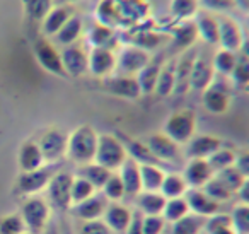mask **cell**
<instances>
[{
    "label": "cell",
    "mask_w": 249,
    "mask_h": 234,
    "mask_svg": "<svg viewBox=\"0 0 249 234\" xmlns=\"http://www.w3.org/2000/svg\"><path fill=\"white\" fill-rule=\"evenodd\" d=\"M97 138H99V135L90 125L77 127L69 135V142H67V156H69L70 161L77 162L80 166L92 162L94 157H96Z\"/></svg>",
    "instance_id": "6da1fadb"
},
{
    "label": "cell",
    "mask_w": 249,
    "mask_h": 234,
    "mask_svg": "<svg viewBox=\"0 0 249 234\" xmlns=\"http://www.w3.org/2000/svg\"><path fill=\"white\" fill-rule=\"evenodd\" d=\"M128 159L126 154V147L121 142L120 137L111 134H103L97 138V149H96V157L94 162L104 166L109 171H116L121 168L124 161Z\"/></svg>",
    "instance_id": "7a4b0ae2"
},
{
    "label": "cell",
    "mask_w": 249,
    "mask_h": 234,
    "mask_svg": "<svg viewBox=\"0 0 249 234\" xmlns=\"http://www.w3.org/2000/svg\"><path fill=\"white\" fill-rule=\"evenodd\" d=\"M195 132H196V118L188 110L176 111L164 123V134L179 145L188 144L195 137Z\"/></svg>",
    "instance_id": "3957f363"
},
{
    "label": "cell",
    "mask_w": 249,
    "mask_h": 234,
    "mask_svg": "<svg viewBox=\"0 0 249 234\" xmlns=\"http://www.w3.org/2000/svg\"><path fill=\"white\" fill-rule=\"evenodd\" d=\"M72 183L73 175L69 171H56L50 179L46 192H48L50 203L55 209L69 210L72 207Z\"/></svg>",
    "instance_id": "277c9868"
},
{
    "label": "cell",
    "mask_w": 249,
    "mask_h": 234,
    "mask_svg": "<svg viewBox=\"0 0 249 234\" xmlns=\"http://www.w3.org/2000/svg\"><path fill=\"white\" fill-rule=\"evenodd\" d=\"M58 171V162L55 164H46L41 168L35 169V171L21 173L16 183V190L21 195H33V193L41 192L43 188H46L50 183V179L53 178V175Z\"/></svg>",
    "instance_id": "5b68a950"
},
{
    "label": "cell",
    "mask_w": 249,
    "mask_h": 234,
    "mask_svg": "<svg viewBox=\"0 0 249 234\" xmlns=\"http://www.w3.org/2000/svg\"><path fill=\"white\" fill-rule=\"evenodd\" d=\"M21 217L26 224V229L31 234H39L45 229L50 217V207L43 198L31 196L24 202L21 209Z\"/></svg>",
    "instance_id": "8992f818"
},
{
    "label": "cell",
    "mask_w": 249,
    "mask_h": 234,
    "mask_svg": "<svg viewBox=\"0 0 249 234\" xmlns=\"http://www.w3.org/2000/svg\"><path fill=\"white\" fill-rule=\"evenodd\" d=\"M67 142H69V135H65L58 128H50L41 135L38 145L46 164L60 162V159L67 154Z\"/></svg>",
    "instance_id": "52a82bcc"
},
{
    "label": "cell",
    "mask_w": 249,
    "mask_h": 234,
    "mask_svg": "<svg viewBox=\"0 0 249 234\" xmlns=\"http://www.w3.org/2000/svg\"><path fill=\"white\" fill-rule=\"evenodd\" d=\"M150 62L149 52L135 45L124 46L116 55V69L123 76H137Z\"/></svg>",
    "instance_id": "ba28073f"
},
{
    "label": "cell",
    "mask_w": 249,
    "mask_h": 234,
    "mask_svg": "<svg viewBox=\"0 0 249 234\" xmlns=\"http://www.w3.org/2000/svg\"><path fill=\"white\" fill-rule=\"evenodd\" d=\"M35 57L46 72L53 74V76L67 77L62 63V55H60V52L52 41H48L45 38L38 39L35 43Z\"/></svg>",
    "instance_id": "9c48e42d"
},
{
    "label": "cell",
    "mask_w": 249,
    "mask_h": 234,
    "mask_svg": "<svg viewBox=\"0 0 249 234\" xmlns=\"http://www.w3.org/2000/svg\"><path fill=\"white\" fill-rule=\"evenodd\" d=\"M60 55H62V63L67 76L82 77L84 74L89 72V53L80 45L73 43V45L63 46Z\"/></svg>",
    "instance_id": "30bf717a"
},
{
    "label": "cell",
    "mask_w": 249,
    "mask_h": 234,
    "mask_svg": "<svg viewBox=\"0 0 249 234\" xmlns=\"http://www.w3.org/2000/svg\"><path fill=\"white\" fill-rule=\"evenodd\" d=\"M244 38L246 36L237 21H234L229 16L218 18V45H220V48L239 53Z\"/></svg>",
    "instance_id": "8fae6325"
},
{
    "label": "cell",
    "mask_w": 249,
    "mask_h": 234,
    "mask_svg": "<svg viewBox=\"0 0 249 234\" xmlns=\"http://www.w3.org/2000/svg\"><path fill=\"white\" fill-rule=\"evenodd\" d=\"M145 144L149 145L152 154L156 156L160 162H164V164H167V162H179L181 156H183L179 144H176L173 138L167 137L164 132L162 134L150 135Z\"/></svg>",
    "instance_id": "7c38bea8"
},
{
    "label": "cell",
    "mask_w": 249,
    "mask_h": 234,
    "mask_svg": "<svg viewBox=\"0 0 249 234\" xmlns=\"http://www.w3.org/2000/svg\"><path fill=\"white\" fill-rule=\"evenodd\" d=\"M104 89L109 94H114L118 98H123V99H139L142 96V91L137 82L135 76H109L104 79Z\"/></svg>",
    "instance_id": "4fadbf2b"
},
{
    "label": "cell",
    "mask_w": 249,
    "mask_h": 234,
    "mask_svg": "<svg viewBox=\"0 0 249 234\" xmlns=\"http://www.w3.org/2000/svg\"><path fill=\"white\" fill-rule=\"evenodd\" d=\"M116 70V53L107 48H90L89 52V72L94 77H106L113 76Z\"/></svg>",
    "instance_id": "5bb4252c"
},
{
    "label": "cell",
    "mask_w": 249,
    "mask_h": 234,
    "mask_svg": "<svg viewBox=\"0 0 249 234\" xmlns=\"http://www.w3.org/2000/svg\"><path fill=\"white\" fill-rule=\"evenodd\" d=\"M213 80H215V70L213 65H212V58L205 55H198L193 63V69H191L190 89L203 93L205 89H208L212 86Z\"/></svg>",
    "instance_id": "9a60e30c"
},
{
    "label": "cell",
    "mask_w": 249,
    "mask_h": 234,
    "mask_svg": "<svg viewBox=\"0 0 249 234\" xmlns=\"http://www.w3.org/2000/svg\"><path fill=\"white\" fill-rule=\"evenodd\" d=\"M184 198L190 207V212L198 214V215L212 217L220 210V203L215 202L212 196H208L203 192V188H188L184 193Z\"/></svg>",
    "instance_id": "2e32d148"
},
{
    "label": "cell",
    "mask_w": 249,
    "mask_h": 234,
    "mask_svg": "<svg viewBox=\"0 0 249 234\" xmlns=\"http://www.w3.org/2000/svg\"><path fill=\"white\" fill-rule=\"evenodd\" d=\"M222 140L215 135H195L186 144V157L188 159H208L217 149L222 147Z\"/></svg>",
    "instance_id": "e0dca14e"
},
{
    "label": "cell",
    "mask_w": 249,
    "mask_h": 234,
    "mask_svg": "<svg viewBox=\"0 0 249 234\" xmlns=\"http://www.w3.org/2000/svg\"><path fill=\"white\" fill-rule=\"evenodd\" d=\"M203 106L207 108V111L213 115H222L229 110V104H231V94H229L227 87H222L218 82H212V86L208 89L203 91Z\"/></svg>",
    "instance_id": "ac0fdd59"
},
{
    "label": "cell",
    "mask_w": 249,
    "mask_h": 234,
    "mask_svg": "<svg viewBox=\"0 0 249 234\" xmlns=\"http://www.w3.org/2000/svg\"><path fill=\"white\" fill-rule=\"evenodd\" d=\"M213 176L210 164L207 159H190L184 166L183 178L190 188H203L205 183Z\"/></svg>",
    "instance_id": "d6986e66"
},
{
    "label": "cell",
    "mask_w": 249,
    "mask_h": 234,
    "mask_svg": "<svg viewBox=\"0 0 249 234\" xmlns=\"http://www.w3.org/2000/svg\"><path fill=\"white\" fill-rule=\"evenodd\" d=\"M196 57L198 52L193 46V48L181 53V57L176 60V87H174L176 94H184L190 89V76Z\"/></svg>",
    "instance_id": "ffe728a7"
},
{
    "label": "cell",
    "mask_w": 249,
    "mask_h": 234,
    "mask_svg": "<svg viewBox=\"0 0 249 234\" xmlns=\"http://www.w3.org/2000/svg\"><path fill=\"white\" fill-rule=\"evenodd\" d=\"M107 207V198L101 193H94L92 196H89L87 200L80 203L72 205V212L75 214L79 219L82 220H96L101 215H104V210Z\"/></svg>",
    "instance_id": "44dd1931"
},
{
    "label": "cell",
    "mask_w": 249,
    "mask_h": 234,
    "mask_svg": "<svg viewBox=\"0 0 249 234\" xmlns=\"http://www.w3.org/2000/svg\"><path fill=\"white\" fill-rule=\"evenodd\" d=\"M171 39H173V46L179 52H186V50L193 48L195 41L198 39L196 24H195L193 19L178 22L171 29Z\"/></svg>",
    "instance_id": "7402d4cb"
},
{
    "label": "cell",
    "mask_w": 249,
    "mask_h": 234,
    "mask_svg": "<svg viewBox=\"0 0 249 234\" xmlns=\"http://www.w3.org/2000/svg\"><path fill=\"white\" fill-rule=\"evenodd\" d=\"M193 21L196 24L198 38L203 39L207 45H218V18L213 16V12L198 11Z\"/></svg>",
    "instance_id": "603a6c76"
},
{
    "label": "cell",
    "mask_w": 249,
    "mask_h": 234,
    "mask_svg": "<svg viewBox=\"0 0 249 234\" xmlns=\"http://www.w3.org/2000/svg\"><path fill=\"white\" fill-rule=\"evenodd\" d=\"M120 178L124 186V195L137 196L142 192V178H140V164L128 157L120 168Z\"/></svg>",
    "instance_id": "cb8c5ba5"
},
{
    "label": "cell",
    "mask_w": 249,
    "mask_h": 234,
    "mask_svg": "<svg viewBox=\"0 0 249 234\" xmlns=\"http://www.w3.org/2000/svg\"><path fill=\"white\" fill-rule=\"evenodd\" d=\"M18 162H19V168H21V173L35 171V169L45 166V157H43L38 142H33V140L24 142L21 145V149H19Z\"/></svg>",
    "instance_id": "d4e9b609"
},
{
    "label": "cell",
    "mask_w": 249,
    "mask_h": 234,
    "mask_svg": "<svg viewBox=\"0 0 249 234\" xmlns=\"http://www.w3.org/2000/svg\"><path fill=\"white\" fill-rule=\"evenodd\" d=\"M132 214L133 212L128 207L120 205L116 202L107 203L106 210H104V222L114 233H124L126 227H128L130 220H132Z\"/></svg>",
    "instance_id": "484cf974"
},
{
    "label": "cell",
    "mask_w": 249,
    "mask_h": 234,
    "mask_svg": "<svg viewBox=\"0 0 249 234\" xmlns=\"http://www.w3.org/2000/svg\"><path fill=\"white\" fill-rule=\"evenodd\" d=\"M120 138L124 144V147H126L128 157H132L133 161H137L139 164H156V166H160V168L166 166L152 154V151H150L145 142L135 140V138H126V137H120Z\"/></svg>",
    "instance_id": "4316f807"
},
{
    "label": "cell",
    "mask_w": 249,
    "mask_h": 234,
    "mask_svg": "<svg viewBox=\"0 0 249 234\" xmlns=\"http://www.w3.org/2000/svg\"><path fill=\"white\" fill-rule=\"evenodd\" d=\"M121 18L124 22H142L149 18L150 5L147 0H118Z\"/></svg>",
    "instance_id": "83f0119b"
},
{
    "label": "cell",
    "mask_w": 249,
    "mask_h": 234,
    "mask_svg": "<svg viewBox=\"0 0 249 234\" xmlns=\"http://www.w3.org/2000/svg\"><path fill=\"white\" fill-rule=\"evenodd\" d=\"M164 62L162 60H154L150 58V62L137 74V82L140 86L142 94H154L156 93V86H157V79H159L160 69H162Z\"/></svg>",
    "instance_id": "f1b7e54d"
},
{
    "label": "cell",
    "mask_w": 249,
    "mask_h": 234,
    "mask_svg": "<svg viewBox=\"0 0 249 234\" xmlns=\"http://www.w3.org/2000/svg\"><path fill=\"white\" fill-rule=\"evenodd\" d=\"M137 196V205L143 215H162L167 198L160 192H140Z\"/></svg>",
    "instance_id": "f546056e"
},
{
    "label": "cell",
    "mask_w": 249,
    "mask_h": 234,
    "mask_svg": "<svg viewBox=\"0 0 249 234\" xmlns=\"http://www.w3.org/2000/svg\"><path fill=\"white\" fill-rule=\"evenodd\" d=\"M87 39H89L92 48H107V50H113V52L118 43V36H116V33H114V29L107 28V26H104V24H99V22L90 28L89 35H87Z\"/></svg>",
    "instance_id": "4dcf8cb0"
},
{
    "label": "cell",
    "mask_w": 249,
    "mask_h": 234,
    "mask_svg": "<svg viewBox=\"0 0 249 234\" xmlns=\"http://www.w3.org/2000/svg\"><path fill=\"white\" fill-rule=\"evenodd\" d=\"M96 18H97V21H99V24H104L113 29L124 24L116 0H101L96 9Z\"/></svg>",
    "instance_id": "1f68e13d"
},
{
    "label": "cell",
    "mask_w": 249,
    "mask_h": 234,
    "mask_svg": "<svg viewBox=\"0 0 249 234\" xmlns=\"http://www.w3.org/2000/svg\"><path fill=\"white\" fill-rule=\"evenodd\" d=\"M113 175V171H109L104 166L97 164V162H87V164H82L77 171V176H82L86 178L90 185L94 186L96 190H101L104 186V183L109 179V176Z\"/></svg>",
    "instance_id": "d6a6232c"
},
{
    "label": "cell",
    "mask_w": 249,
    "mask_h": 234,
    "mask_svg": "<svg viewBox=\"0 0 249 234\" xmlns=\"http://www.w3.org/2000/svg\"><path fill=\"white\" fill-rule=\"evenodd\" d=\"M164 176L160 166L156 164H140V178H142V192H160Z\"/></svg>",
    "instance_id": "836d02e7"
},
{
    "label": "cell",
    "mask_w": 249,
    "mask_h": 234,
    "mask_svg": "<svg viewBox=\"0 0 249 234\" xmlns=\"http://www.w3.org/2000/svg\"><path fill=\"white\" fill-rule=\"evenodd\" d=\"M82 31H84L82 19H80L79 16H70V19L63 24V28L55 35V39H56V43L62 46L73 45V43H77V39L80 38Z\"/></svg>",
    "instance_id": "e575fe53"
},
{
    "label": "cell",
    "mask_w": 249,
    "mask_h": 234,
    "mask_svg": "<svg viewBox=\"0 0 249 234\" xmlns=\"http://www.w3.org/2000/svg\"><path fill=\"white\" fill-rule=\"evenodd\" d=\"M174 87H176V60H169L160 69L156 86V94L160 98H166L174 93Z\"/></svg>",
    "instance_id": "d590c367"
},
{
    "label": "cell",
    "mask_w": 249,
    "mask_h": 234,
    "mask_svg": "<svg viewBox=\"0 0 249 234\" xmlns=\"http://www.w3.org/2000/svg\"><path fill=\"white\" fill-rule=\"evenodd\" d=\"M208 217L198 215V214H186L184 217H181L179 220L173 222V229L171 234H200V231L205 227Z\"/></svg>",
    "instance_id": "8d00e7d4"
},
{
    "label": "cell",
    "mask_w": 249,
    "mask_h": 234,
    "mask_svg": "<svg viewBox=\"0 0 249 234\" xmlns=\"http://www.w3.org/2000/svg\"><path fill=\"white\" fill-rule=\"evenodd\" d=\"M69 19H70L69 9L63 7V5H60V7H53L41 22L43 33H45L46 36H55L56 33L63 28V24H65Z\"/></svg>",
    "instance_id": "74e56055"
},
{
    "label": "cell",
    "mask_w": 249,
    "mask_h": 234,
    "mask_svg": "<svg viewBox=\"0 0 249 234\" xmlns=\"http://www.w3.org/2000/svg\"><path fill=\"white\" fill-rule=\"evenodd\" d=\"M200 0H171V14L178 21H190L200 11Z\"/></svg>",
    "instance_id": "f35d334b"
},
{
    "label": "cell",
    "mask_w": 249,
    "mask_h": 234,
    "mask_svg": "<svg viewBox=\"0 0 249 234\" xmlns=\"http://www.w3.org/2000/svg\"><path fill=\"white\" fill-rule=\"evenodd\" d=\"M190 188L188 183L184 181V178L176 173H171V175L164 176L162 186H160V193H162L166 198H178V196H184L186 190Z\"/></svg>",
    "instance_id": "ab89813d"
},
{
    "label": "cell",
    "mask_w": 249,
    "mask_h": 234,
    "mask_svg": "<svg viewBox=\"0 0 249 234\" xmlns=\"http://www.w3.org/2000/svg\"><path fill=\"white\" fill-rule=\"evenodd\" d=\"M235 62H237V53L229 52V50H224V48L218 50L213 55V58H212V65H213L215 74L224 76V77L231 76L235 67Z\"/></svg>",
    "instance_id": "60d3db41"
},
{
    "label": "cell",
    "mask_w": 249,
    "mask_h": 234,
    "mask_svg": "<svg viewBox=\"0 0 249 234\" xmlns=\"http://www.w3.org/2000/svg\"><path fill=\"white\" fill-rule=\"evenodd\" d=\"M22 4L28 19L36 22H43V19L53 9V0H22Z\"/></svg>",
    "instance_id": "b9f144b4"
},
{
    "label": "cell",
    "mask_w": 249,
    "mask_h": 234,
    "mask_svg": "<svg viewBox=\"0 0 249 234\" xmlns=\"http://www.w3.org/2000/svg\"><path fill=\"white\" fill-rule=\"evenodd\" d=\"M186 214H190V207H188V202L184 196L167 198L166 207L162 210V217L166 219V222H176V220H179Z\"/></svg>",
    "instance_id": "7bdbcfd3"
},
{
    "label": "cell",
    "mask_w": 249,
    "mask_h": 234,
    "mask_svg": "<svg viewBox=\"0 0 249 234\" xmlns=\"http://www.w3.org/2000/svg\"><path fill=\"white\" fill-rule=\"evenodd\" d=\"M207 161H208V164H210L212 171H213V175H215V173L222 171V169L234 166L235 152L232 151V149H227V147H224V145H222V147L217 149V151H215L213 154L207 159Z\"/></svg>",
    "instance_id": "ee69618b"
},
{
    "label": "cell",
    "mask_w": 249,
    "mask_h": 234,
    "mask_svg": "<svg viewBox=\"0 0 249 234\" xmlns=\"http://www.w3.org/2000/svg\"><path fill=\"white\" fill-rule=\"evenodd\" d=\"M231 80L235 87L239 89H249V60L246 57H242L241 53H237V62L232 70Z\"/></svg>",
    "instance_id": "f6af8a7d"
},
{
    "label": "cell",
    "mask_w": 249,
    "mask_h": 234,
    "mask_svg": "<svg viewBox=\"0 0 249 234\" xmlns=\"http://www.w3.org/2000/svg\"><path fill=\"white\" fill-rule=\"evenodd\" d=\"M205 229H207V234H235L231 222V215H225V214H215V215L208 217Z\"/></svg>",
    "instance_id": "bcb514c9"
},
{
    "label": "cell",
    "mask_w": 249,
    "mask_h": 234,
    "mask_svg": "<svg viewBox=\"0 0 249 234\" xmlns=\"http://www.w3.org/2000/svg\"><path fill=\"white\" fill-rule=\"evenodd\" d=\"M203 192L207 193L208 196H212V198H213L215 202H218V203L227 202V200H231L232 195H234V193H232L231 190H229L227 186H225L215 175L212 176L207 183H205Z\"/></svg>",
    "instance_id": "7dc6e473"
},
{
    "label": "cell",
    "mask_w": 249,
    "mask_h": 234,
    "mask_svg": "<svg viewBox=\"0 0 249 234\" xmlns=\"http://www.w3.org/2000/svg\"><path fill=\"white\" fill-rule=\"evenodd\" d=\"M162 36L156 33L154 29H143V31H137L135 36L132 38V45L139 46V48L150 52V50L157 48L162 43Z\"/></svg>",
    "instance_id": "c3c4849f"
},
{
    "label": "cell",
    "mask_w": 249,
    "mask_h": 234,
    "mask_svg": "<svg viewBox=\"0 0 249 234\" xmlns=\"http://www.w3.org/2000/svg\"><path fill=\"white\" fill-rule=\"evenodd\" d=\"M231 222L235 234H249V205L239 203L231 214Z\"/></svg>",
    "instance_id": "681fc988"
},
{
    "label": "cell",
    "mask_w": 249,
    "mask_h": 234,
    "mask_svg": "<svg viewBox=\"0 0 249 234\" xmlns=\"http://www.w3.org/2000/svg\"><path fill=\"white\" fill-rule=\"evenodd\" d=\"M96 193V188L87 181L86 178L82 176H77L73 178V183H72V205L75 203H80L84 200H87L89 196H92Z\"/></svg>",
    "instance_id": "f907efd6"
},
{
    "label": "cell",
    "mask_w": 249,
    "mask_h": 234,
    "mask_svg": "<svg viewBox=\"0 0 249 234\" xmlns=\"http://www.w3.org/2000/svg\"><path fill=\"white\" fill-rule=\"evenodd\" d=\"M103 195L106 196L107 200H111V202H118V200L123 198L124 186H123V181H121L120 175L113 173V175L109 176V179H107L103 186Z\"/></svg>",
    "instance_id": "816d5d0a"
},
{
    "label": "cell",
    "mask_w": 249,
    "mask_h": 234,
    "mask_svg": "<svg viewBox=\"0 0 249 234\" xmlns=\"http://www.w3.org/2000/svg\"><path fill=\"white\" fill-rule=\"evenodd\" d=\"M215 176H217V178L220 179V181L224 183V185L227 186V188L231 190L232 193H237V190L241 188L242 181H244L242 175L234 168V166H231V168H225V169H222V171L215 173Z\"/></svg>",
    "instance_id": "f5cc1de1"
},
{
    "label": "cell",
    "mask_w": 249,
    "mask_h": 234,
    "mask_svg": "<svg viewBox=\"0 0 249 234\" xmlns=\"http://www.w3.org/2000/svg\"><path fill=\"white\" fill-rule=\"evenodd\" d=\"M26 224L21 214H12L0 219V234H24Z\"/></svg>",
    "instance_id": "db71d44e"
},
{
    "label": "cell",
    "mask_w": 249,
    "mask_h": 234,
    "mask_svg": "<svg viewBox=\"0 0 249 234\" xmlns=\"http://www.w3.org/2000/svg\"><path fill=\"white\" fill-rule=\"evenodd\" d=\"M200 5L203 11L208 12H218V14H225V12L234 11L235 0H200Z\"/></svg>",
    "instance_id": "11a10c76"
},
{
    "label": "cell",
    "mask_w": 249,
    "mask_h": 234,
    "mask_svg": "<svg viewBox=\"0 0 249 234\" xmlns=\"http://www.w3.org/2000/svg\"><path fill=\"white\" fill-rule=\"evenodd\" d=\"M166 226L162 215H143V234H160Z\"/></svg>",
    "instance_id": "9f6ffc18"
},
{
    "label": "cell",
    "mask_w": 249,
    "mask_h": 234,
    "mask_svg": "<svg viewBox=\"0 0 249 234\" xmlns=\"http://www.w3.org/2000/svg\"><path fill=\"white\" fill-rule=\"evenodd\" d=\"M79 234H111V229L104 220H84V224L79 229Z\"/></svg>",
    "instance_id": "6f0895ef"
},
{
    "label": "cell",
    "mask_w": 249,
    "mask_h": 234,
    "mask_svg": "<svg viewBox=\"0 0 249 234\" xmlns=\"http://www.w3.org/2000/svg\"><path fill=\"white\" fill-rule=\"evenodd\" d=\"M234 168L242 175V178H249V151H242L235 154Z\"/></svg>",
    "instance_id": "680465c9"
},
{
    "label": "cell",
    "mask_w": 249,
    "mask_h": 234,
    "mask_svg": "<svg viewBox=\"0 0 249 234\" xmlns=\"http://www.w3.org/2000/svg\"><path fill=\"white\" fill-rule=\"evenodd\" d=\"M124 234H143V214L140 210H135L132 214V220H130Z\"/></svg>",
    "instance_id": "91938a15"
},
{
    "label": "cell",
    "mask_w": 249,
    "mask_h": 234,
    "mask_svg": "<svg viewBox=\"0 0 249 234\" xmlns=\"http://www.w3.org/2000/svg\"><path fill=\"white\" fill-rule=\"evenodd\" d=\"M237 196L242 203H248L249 205V178H244L241 188L237 190Z\"/></svg>",
    "instance_id": "94428289"
},
{
    "label": "cell",
    "mask_w": 249,
    "mask_h": 234,
    "mask_svg": "<svg viewBox=\"0 0 249 234\" xmlns=\"http://www.w3.org/2000/svg\"><path fill=\"white\" fill-rule=\"evenodd\" d=\"M239 53H241L242 57H246V58L249 60V36H248V38H244V41H242V45H241V50H239Z\"/></svg>",
    "instance_id": "6125c7cd"
},
{
    "label": "cell",
    "mask_w": 249,
    "mask_h": 234,
    "mask_svg": "<svg viewBox=\"0 0 249 234\" xmlns=\"http://www.w3.org/2000/svg\"><path fill=\"white\" fill-rule=\"evenodd\" d=\"M235 7H239L241 11L249 14V0H235Z\"/></svg>",
    "instance_id": "be15d7a7"
},
{
    "label": "cell",
    "mask_w": 249,
    "mask_h": 234,
    "mask_svg": "<svg viewBox=\"0 0 249 234\" xmlns=\"http://www.w3.org/2000/svg\"><path fill=\"white\" fill-rule=\"evenodd\" d=\"M63 2H69V4H75V2H82V0H63Z\"/></svg>",
    "instance_id": "e7e4bbea"
},
{
    "label": "cell",
    "mask_w": 249,
    "mask_h": 234,
    "mask_svg": "<svg viewBox=\"0 0 249 234\" xmlns=\"http://www.w3.org/2000/svg\"><path fill=\"white\" fill-rule=\"evenodd\" d=\"M46 234H56L55 231H50V233H46Z\"/></svg>",
    "instance_id": "03108f58"
},
{
    "label": "cell",
    "mask_w": 249,
    "mask_h": 234,
    "mask_svg": "<svg viewBox=\"0 0 249 234\" xmlns=\"http://www.w3.org/2000/svg\"><path fill=\"white\" fill-rule=\"evenodd\" d=\"M248 31H249V19H248Z\"/></svg>",
    "instance_id": "003e7915"
}]
</instances>
